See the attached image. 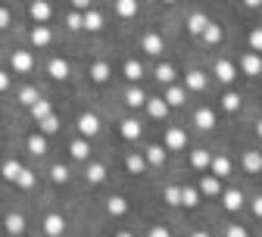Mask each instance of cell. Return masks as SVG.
<instances>
[{
  "mask_svg": "<svg viewBox=\"0 0 262 237\" xmlns=\"http://www.w3.org/2000/svg\"><path fill=\"white\" fill-rule=\"evenodd\" d=\"M119 134H122L125 141H138L141 134H144L141 119H138V116H125V119H119Z\"/></svg>",
  "mask_w": 262,
  "mask_h": 237,
  "instance_id": "cell-9",
  "label": "cell"
},
{
  "mask_svg": "<svg viewBox=\"0 0 262 237\" xmlns=\"http://www.w3.org/2000/svg\"><path fill=\"white\" fill-rule=\"evenodd\" d=\"M91 141H84V138H72L69 141V159H75V162H91Z\"/></svg>",
  "mask_w": 262,
  "mask_h": 237,
  "instance_id": "cell-23",
  "label": "cell"
},
{
  "mask_svg": "<svg viewBox=\"0 0 262 237\" xmlns=\"http://www.w3.org/2000/svg\"><path fill=\"white\" fill-rule=\"evenodd\" d=\"M113 237H135V234H131V231H116Z\"/></svg>",
  "mask_w": 262,
  "mask_h": 237,
  "instance_id": "cell-56",
  "label": "cell"
},
{
  "mask_svg": "<svg viewBox=\"0 0 262 237\" xmlns=\"http://www.w3.org/2000/svg\"><path fill=\"white\" fill-rule=\"evenodd\" d=\"M28 113H31V119H35V122H44L47 116H53V106H50V100H44V97H41V100H38V103L31 106Z\"/></svg>",
  "mask_w": 262,
  "mask_h": 237,
  "instance_id": "cell-42",
  "label": "cell"
},
{
  "mask_svg": "<svg viewBox=\"0 0 262 237\" xmlns=\"http://www.w3.org/2000/svg\"><path fill=\"white\" fill-rule=\"evenodd\" d=\"M141 50L147 56H159L162 50H166V38H162L159 31H147V35H141Z\"/></svg>",
  "mask_w": 262,
  "mask_h": 237,
  "instance_id": "cell-11",
  "label": "cell"
},
{
  "mask_svg": "<svg viewBox=\"0 0 262 237\" xmlns=\"http://www.w3.org/2000/svg\"><path fill=\"white\" fill-rule=\"evenodd\" d=\"M10 88H13V75L7 69H0V94H7Z\"/></svg>",
  "mask_w": 262,
  "mask_h": 237,
  "instance_id": "cell-50",
  "label": "cell"
},
{
  "mask_svg": "<svg viewBox=\"0 0 262 237\" xmlns=\"http://www.w3.org/2000/svg\"><path fill=\"white\" fill-rule=\"evenodd\" d=\"M62 22H66V28H69V31H81V13H75V10L66 13Z\"/></svg>",
  "mask_w": 262,
  "mask_h": 237,
  "instance_id": "cell-46",
  "label": "cell"
},
{
  "mask_svg": "<svg viewBox=\"0 0 262 237\" xmlns=\"http://www.w3.org/2000/svg\"><path fill=\"white\" fill-rule=\"evenodd\" d=\"M144 110H147V116L156 119V122H166V119H169V106H166V100H162V97H147Z\"/></svg>",
  "mask_w": 262,
  "mask_h": 237,
  "instance_id": "cell-24",
  "label": "cell"
},
{
  "mask_svg": "<svg viewBox=\"0 0 262 237\" xmlns=\"http://www.w3.org/2000/svg\"><path fill=\"white\" fill-rule=\"evenodd\" d=\"M234 172V162H231V156H225V153H212V162H209V175H215L219 181L222 178H228Z\"/></svg>",
  "mask_w": 262,
  "mask_h": 237,
  "instance_id": "cell-10",
  "label": "cell"
},
{
  "mask_svg": "<svg viewBox=\"0 0 262 237\" xmlns=\"http://www.w3.org/2000/svg\"><path fill=\"white\" fill-rule=\"evenodd\" d=\"M35 66H38V59H35L31 50H25V47L10 50V69H13V75H28Z\"/></svg>",
  "mask_w": 262,
  "mask_h": 237,
  "instance_id": "cell-1",
  "label": "cell"
},
{
  "mask_svg": "<svg viewBox=\"0 0 262 237\" xmlns=\"http://www.w3.org/2000/svg\"><path fill=\"white\" fill-rule=\"evenodd\" d=\"M219 200H222V209H225V212H241V209L247 206V193H244L241 187H225Z\"/></svg>",
  "mask_w": 262,
  "mask_h": 237,
  "instance_id": "cell-4",
  "label": "cell"
},
{
  "mask_svg": "<svg viewBox=\"0 0 262 237\" xmlns=\"http://www.w3.org/2000/svg\"><path fill=\"white\" fill-rule=\"evenodd\" d=\"M147 237H172V231H169V225H150Z\"/></svg>",
  "mask_w": 262,
  "mask_h": 237,
  "instance_id": "cell-49",
  "label": "cell"
},
{
  "mask_svg": "<svg viewBox=\"0 0 262 237\" xmlns=\"http://www.w3.org/2000/svg\"><path fill=\"white\" fill-rule=\"evenodd\" d=\"M106 212H110L113 219H125V216H128V200H125L122 193L106 197Z\"/></svg>",
  "mask_w": 262,
  "mask_h": 237,
  "instance_id": "cell-33",
  "label": "cell"
},
{
  "mask_svg": "<svg viewBox=\"0 0 262 237\" xmlns=\"http://www.w3.org/2000/svg\"><path fill=\"white\" fill-rule=\"evenodd\" d=\"M196 190H200V197L219 200V197H222V190H225V184H222L215 175H203V178H200V184H196Z\"/></svg>",
  "mask_w": 262,
  "mask_h": 237,
  "instance_id": "cell-19",
  "label": "cell"
},
{
  "mask_svg": "<svg viewBox=\"0 0 262 237\" xmlns=\"http://www.w3.org/2000/svg\"><path fill=\"white\" fill-rule=\"evenodd\" d=\"M247 44H250V50H253V53H259V56H262V25H253V28H250Z\"/></svg>",
  "mask_w": 262,
  "mask_h": 237,
  "instance_id": "cell-45",
  "label": "cell"
},
{
  "mask_svg": "<svg viewBox=\"0 0 262 237\" xmlns=\"http://www.w3.org/2000/svg\"><path fill=\"white\" fill-rule=\"evenodd\" d=\"M193 125L200 131H212L219 125V116L212 113V106H200V110H193Z\"/></svg>",
  "mask_w": 262,
  "mask_h": 237,
  "instance_id": "cell-22",
  "label": "cell"
},
{
  "mask_svg": "<svg viewBox=\"0 0 262 237\" xmlns=\"http://www.w3.org/2000/svg\"><path fill=\"white\" fill-rule=\"evenodd\" d=\"M162 203H166V206H181V187L178 184H166L162 187Z\"/></svg>",
  "mask_w": 262,
  "mask_h": 237,
  "instance_id": "cell-44",
  "label": "cell"
},
{
  "mask_svg": "<svg viewBox=\"0 0 262 237\" xmlns=\"http://www.w3.org/2000/svg\"><path fill=\"white\" fill-rule=\"evenodd\" d=\"M41 228H44L47 237H62V234H66V216H59V212H47V216L41 219Z\"/></svg>",
  "mask_w": 262,
  "mask_h": 237,
  "instance_id": "cell-12",
  "label": "cell"
},
{
  "mask_svg": "<svg viewBox=\"0 0 262 237\" xmlns=\"http://www.w3.org/2000/svg\"><path fill=\"white\" fill-rule=\"evenodd\" d=\"M244 10H250V13H256V10H262V4H253V0H250V4H244Z\"/></svg>",
  "mask_w": 262,
  "mask_h": 237,
  "instance_id": "cell-53",
  "label": "cell"
},
{
  "mask_svg": "<svg viewBox=\"0 0 262 237\" xmlns=\"http://www.w3.org/2000/svg\"><path fill=\"white\" fill-rule=\"evenodd\" d=\"M190 237H212V234H209V231H203V228H196V231H193Z\"/></svg>",
  "mask_w": 262,
  "mask_h": 237,
  "instance_id": "cell-54",
  "label": "cell"
},
{
  "mask_svg": "<svg viewBox=\"0 0 262 237\" xmlns=\"http://www.w3.org/2000/svg\"><path fill=\"white\" fill-rule=\"evenodd\" d=\"M153 78L159 81V84H175V78H178V72H175V66L172 62H156L153 66Z\"/></svg>",
  "mask_w": 262,
  "mask_h": 237,
  "instance_id": "cell-29",
  "label": "cell"
},
{
  "mask_svg": "<svg viewBox=\"0 0 262 237\" xmlns=\"http://www.w3.org/2000/svg\"><path fill=\"white\" fill-rule=\"evenodd\" d=\"M25 147H28V153L31 156H47V150H50V141L44 138V134H28V138H25Z\"/></svg>",
  "mask_w": 262,
  "mask_h": 237,
  "instance_id": "cell-31",
  "label": "cell"
},
{
  "mask_svg": "<svg viewBox=\"0 0 262 237\" xmlns=\"http://www.w3.org/2000/svg\"><path fill=\"white\" fill-rule=\"evenodd\" d=\"M162 147L166 150H187V131L181 125H169L162 134Z\"/></svg>",
  "mask_w": 262,
  "mask_h": 237,
  "instance_id": "cell-5",
  "label": "cell"
},
{
  "mask_svg": "<svg viewBox=\"0 0 262 237\" xmlns=\"http://www.w3.org/2000/svg\"><path fill=\"white\" fill-rule=\"evenodd\" d=\"M47 75H50L53 81H69V75H72V66H69V59L53 56V59L47 62Z\"/></svg>",
  "mask_w": 262,
  "mask_h": 237,
  "instance_id": "cell-14",
  "label": "cell"
},
{
  "mask_svg": "<svg viewBox=\"0 0 262 237\" xmlns=\"http://www.w3.org/2000/svg\"><path fill=\"white\" fill-rule=\"evenodd\" d=\"M19 190H31V187H35L38 184V172H31V168H22V172H19V178L13 181Z\"/></svg>",
  "mask_w": 262,
  "mask_h": 237,
  "instance_id": "cell-43",
  "label": "cell"
},
{
  "mask_svg": "<svg viewBox=\"0 0 262 237\" xmlns=\"http://www.w3.org/2000/svg\"><path fill=\"white\" fill-rule=\"evenodd\" d=\"M81 28H88V31H100V28H103V13L97 10V7H91L88 13H81Z\"/></svg>",
  "mask_w": 262,
  "mask_h": 237,
  "instance_id": "cell-36",
  "label": "cell"
},
{
  "mask_svg": "<svg viewBox=\"0 0 262 237\" xmlns=\"http://www.w3.org/2000/svg\"><path fill=\"white\" fill-rule=\"evenodd\" d=\"M106 175H110V168H106V162H84V181L88 184H103L106 181Z\"/></svg>",
  "mask_w": 262,
  "mask_h": 237,
  "instance_id": "cell-18",
  "label": "cell"
},
{
  "mask_svg": "<svg viewBox=\"0 0 262 237\" xmlns=\"http://www.w3.org/2000/svg\"><path fill=\"white\" fill-rule=\"evenodd\" d=\"M28 41L35 44L38 50L50 47V44H53V28H50V25H35V28L28 31Z\"/></svg>",
  "mask_w": 262,
  "mask_h": 237,
  "instance_id": "cell-20",
  "label": "cell"
},
{
  "mask_svg": "<svg viewBox=\"0 0 262 237\" xmlns=\"http://www.w3.org/2000/svg\"><path fill=\"white\" fill-rule=\"evenodd\" d=\"M147 97H150V94H147L141 84H128V88H125V106H128V110H144Z\"/></svg>",
  "mask_w": 262,
  "mask_h": 237,
  "instance_id": "cell-17",
  "label": "cell"
},
{
  "mask_svg": "<svg viewBox=\"0 0 262 237\" xmlns=\"http://www.w3.org/2000/svg\"><path fill=\"white\" fill-rule=\"evenodd\" d=\"M88 78H91L94 84H106V81L113 78V66H110L106 59H94V62L88 66Z\"/></svg>",
  "mask_w": 262,
  "mask_h": 237,
  "instance_id": "cell-8",
  "label": "cell"
},
{
  "mask_svg": "<svg viewBox=\"0 0 262 237\" xmlns=\"http://www.w3.org/2000/svg\"><path fill=\"white\" fill-rule=\"evenodd\" d=\"M122 75H125V81H128V84H138V81L144 78V62H141V59H135V56L125 59V62H122Z\"/></svg>",
  "mask_w": 262,
  "mask_h": 237,
  "instance_id": "cell-27",
  "label": "cell"
},
{
  "mask_svg": "<svg viewBox=\"0 0 262 237\" xmlns=\"http://www.w3.org/2000/svg\"><path fill=\"white\" fill-rule=\"evenodd\" d=\"M200 190H196L193 184H181V206H187V209H196L200 206Z\"/></svg>",
  "mask_w": 262,
  "mask_h": 237,
  "instance_id": "cell-38",
  "label": "cell"
},
{
  "mask_svg": "<svg viewBox=\"0 0 262 237\" xmlns=\"http://www.w3.org/2000/svg\"><path fill=\"white\" fill-rule=\"evenodd\" d=\"M187 94H203L206 88H209V75L203 72V69H190L187 75H184V84H181Z\"/></svg>",
  "mask_w": 262,
  "mask_h": 237,
  "instance_id": "cell-6",
  "label": "cell"
},
{
  "mask_svg": "<svg viewBox=\"0 0 262 237\" xmlns=\"http://www.w3.org/2000/svg\"><path fill=\"white\" fill-rule=\"evenodd\" d=\"M125 168H128V172L131 175H147V162H144V156H141V150H128L125 153Z\"/></svg>",
  "mask_w": 262,
  "mask_h": 237,
  "instance_id": "cell-30",
  "label": "cell"
},
{
  "mask_svg": "<svg viewBox=\"0 0 262 237\" xmlns=\"http://www.w3.org/2000/svg\"><path fill=\"white\" fill-rule=\"evenodd\" d=\"M219 106H222L225 113H237V110L244 106V97H241L237 91L228 88V91H222V97H219Z\"/></svg>",
  "mask_w": 262,
  "mask_h": 237,
  "instance_id": "cell-32",
  "label": "cell"
},
{
  "mask_svg": "<svg viewBox=\"0 0 262 237\" xmlns=\"http://www.w3.org/2000/svg\"><path fill=\"white\" fill-rule=\"evenodd\" d=\"M47 178H50L53 184H66V181L72 178V168L66 165V162H53V165L47 168Z\"/></svg>",
  "mask_w": 262,
  "mask_h": 237,
  "instance_id": "cell-35",
  "label": "cell"
},
{
  "mask_svg": "<svg viewBox=\"0 0 262 237\" xmlns=\"http://www.w3.org/2000/svg\"><path fill=\"white\" fill-rule=\"evenodd\" d=\"M4 228H7V234H10V237L25 234V216H22V212H10V216L4 219Z\"/></svg>",
  "mask_w": 262,
  "mask_h": 237,
  "instance_id": "cell-37",
  "label": "cell"
},
{
  "mask_svg": "<svg viewBox=\"0 0 262 237\" xmlns=\"http://www.w3.org/2000/svg\"><path fill=\"white\" fill-rule=\"evenodd\" d=\"M187 162H190V168H196V172H209L212 150H206V147H196V150H190V153H187Z\"/></svg>",
  "mask_w": 262,
  "mask_h": 237,
  "instance_id": "cell-21",
  "label": "cell"
},
{
  "mask_svg": "<svg viewBox=\"0 0 262 237\" xmlns=\"http://www.w3.org/2000/svg\"><path fill=\"white\" fill-rule=\"evenodd\" d=\"M113 13H116L119 19H135V16L141 13V7H138V0H116V4H113Z\"/></svg>",
  "mask_w": 262,
  "mask_h": 237,
  "instance_id": "cell-34",
  "label": "cell"
},
{
  "mask_svg": "<svg viewBox=\"0 0 262 237\" xmlns=\"http://www.w3.org/2000/svg\"><path fill=\"white\" fill-rule=\"evenodd\" d=\"M22 168H25V165H22L19 159H4V162H0V175H4L7 181H16Z\"/></svg>",
  "mask_w": 262,
  "mask_h": 237,
  "instance_id": "cell-40",
  "label": "cell"
},
{
  "mask_svg": "<svg viewBox=\"0 0 262 237\" xmlns=\"http://www.w3.org/2000/svg\"><path fill=\"white\" fill-rule=\"evenodd\" d=\"M200 41L206 44V47H219L222 41H225V28L215 22V19H209V25L203 28V35H200Z\"/></svg>",
  "mask_w": 262,
  "mask_h": 237,
  "instance_id": "cell-25",
  "label": "cell"
},
{
  "mask_svg": "<svg viewBox=\"0 0 262 237\" xmlns=\"http://www.w3.org/2000/svg\"><path fill=\"white\" fill-rule=\"evenodd\" d=\"M162 100H166L169 110H172V106H184V103H187V91H184L181 84H169L166 91H162Z\"/></svg>",
  "mask_w": 262,
  "mask_h": 237,
  "instance_id": "cell-28",
  "label": "cell"
},
{
  "mask_svg": "<svg viewBox=\"0 0 262 237\" xmlns=\"http://www.w3.org/2000/svg\"><path fill=\"white\" fill-rule=\"evenodd\" d=\"M209 75H212L219 84H234V81H237V66H234L231 59L219 56V59H212V69H209Z\"/></svg>",
  "mask_w": 262,
  "mask_h": 237,
  "instance_id": "cell-2",
  "label": "cell"
},
{
  "mask_svg": "<svg viewBox=\"0 0 262 237\" xmlns=\"http://www.w3.org/2000/svg\"><path fill=\"white\" fill-rule=\"evenodd\" d=\"M141 156H144V162L150 168H162V165H166V147H162V144H147L141 150Z\"/></svg>",
  "mask_w": 262,
  "mask_h": 237,
  "instance_id": "cell-16",
  "label": "cell"
},
{
  "mask_svg": "<svg viewBox=\"0 0 262 237\" xmlns=\"http://www.w3.org/2000/svg\"><path fill=\"white\" fill-rule=\"evenodd\" d=\"M16 100H19L22 106H28V110H31V106H35L38 100H41V91H38V88H31V84H25V88H19Z\"/></svg>",
  "mask_w": 262,
  "mask_h": 237,
  "instance_id": "cell-39",
  "label": "cell"
},
{
  "mask_svg": "<svg viewBox=\"0 0 262 237\" xmlns=\"http://www.w3.org/2000/svg\"><path fill=\"white\" fill-rule=\"evenodd\" d=\"M250 212H253L256 219H262V193H256V197L250 200Z\"/></svg>",
  "mask_w": 262,
  "mask_h": 237,
  "instance_id": "cell-51",
  "label": "cell"
},
{
  "mask_svg": "<svg viewBox=\"0 0 262 237\" xmlns=\"http://www.w3.org/2000/svg\"><path fill=\"white\" fill-rule=\"evenodd\" d=\"M234 66H237L244 75H253V78H256V75H262V56H259V53H253V50H244V53H241V59H237Z\"/></svg>",
  "mask_w": 262,
  "mask_h": 237,
  "instance_id": "cell-7",
  "label": "cell"
},
{
  "mask_svg": "<svg viewBox=\"0 0 262 237\" xmlns=\"http://www.w3.org/2000/svg\"><path fill=\"white\" fill-rule=\"evenodd\" d=\"M28 16L35 19V25H47L53 19V7L47 4V0H31V4H28Z\"/></svg>",
  "mask_w": 262,
  "mask_h": 237,
  "instance_id": "cell-13",
  "label": "cell"
},
{
  "mask_svg": "<svg viewBox=\"0 0 262 237\" xmlns=\"http://www.w3.org/2000/svg\"><path fill=\"white\" fill-rule=\"evenodd\" d=\"M13 19H16V16H13V10L0 4V31H4V28H10V25H13Z\"/></svg>",
  "mask_w": 262,
  "mask_h": 237,
  "instance_id": "cell-47",
  "label": "cell"
},
{
  "mask_svg": "<svg viewBox=\"0 0 262 237\" xmlns=\"http://www.w3.org/2000/svg\"><path fill=\"white\" fill-rule=\"evenodd\" d=\"M241 165L247 175H259L262 172V150H244L241 153Z\"/></svg>",
  "mask_w": 262,
  "mask_h": 237,
  "instance_id": "cell-26",
  "label": "cell"
},
{
  "mask_svg": "<svg viewBox=\"0 0 262 237\" xmlns=\"http://www.w3.org/2000/svg\"><path fill=\"white\" fill-rule=\"evenodd\" d=\"M75 131H78V138H84V141L97 138V134L103 131V125H100V116H97V113H81V116L75 119Z\"/></svg>",
  "mask_w": 262,
  "mask_h": 237,
  "instance_id": "cell-3",
  "label": "cell"
},
{
  "mask_svg": "<svg viewBox=\"0 0 262 237\" xmlns=\"http://www.w3.org/2000/svg\"><path fill=\"white\" fill-rule=\"evenodd\" d=\"M62 128V119L53 113V116H47L44 122H38V134H44V138H50V134H56Z\"/></svg>",
  "mask_w": 262,
  "mask_h": 237,
  "instance_id": "cell-41",
  "label": "cell"
},
{
  "mask_svg": "<svg viewBox=\"0 0 262 237\" xmlns=\"http://www.w3.org/2000/svg\"><path fill=\"white\" fill-rule=\"evenodd\" d=\"M253 131H256V138H259V141H262V119H259V122H256V125H253Z\"/></svg>",
  "mask_w": 262,
  "mask_h": 237,
  "instance_id": "cell-55",
  "label": "cell"
},
{
  "mask_svg": "<svg viewBox=\"0 0 262 237\" xmlns=\"http://www.w3.org/2000/svg\"><path fill=\"white\" fill-rule=\"evenodd\" d=\"M91 7H94L91 0H72V10H75V13H88Z\"/></svg>",
  "mask_w": 262,
  "mask_h": 237,
  "instance_id": "cell-52",
  "label": "cell"
},
{
  "mask_svg": "<svg viewBox=\"0 0 262 237\" xmlns=\"http://www.w3.org/2000/svg\"><path fill=\"white\" fill-rule=\"evenodd\" d=\"M225 237H250V231L244 225H228L225 228Z\"/></svg>",
  "mask_w": 262,
  "mask_h": 237,
  "instance_id": "cell-48",
  "label": "cell"
},
{
  "mask_svg": "<svg viewBox=\"0 0 262 237\" xmlns=\"http://www.w3.org/2000/svg\"><path fill=\"white\" fill-rule=\"evenodd\" d=\"M184 25H187V31H190L193 38H200V35H203V28L209 25V16H206L203 10H190V13L184 16Z\"/></svg>",
  "mask_w": 262,
  "mask_h": 237,
  "instance_id": "cell-15",
  "label": "cell"
}]
</instances>
